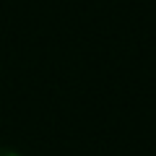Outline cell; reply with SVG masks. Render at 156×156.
<instances>
[{
    "mask_svg": "<svg viewBox=\"0 0 156 156\" xmlns=\"http://www.w3.org/2000/svg\"><path fill=\"white\" fill-rule=\"evenodd\" d=\"M0 156H18L16 151H8V148H0Z\"/></svg>",
    "mask_w": 156,
    "mask_h": 156,
    "instance_id": "1",
    "label": "cell"
}]
</instances>
